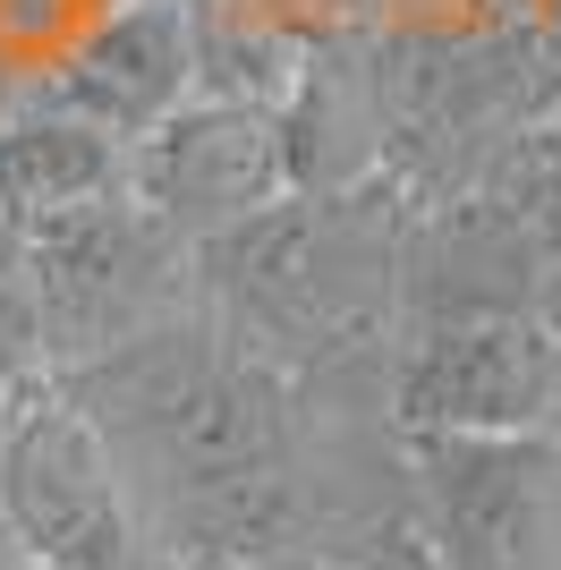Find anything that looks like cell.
Masks as SVG:
<instances>
[{
  "label": "cell",
  "mask_w": 561,
  "mask_h": 570,
  "mask_svg": "<svg viewBox=\"0 0 561 570\" xmlns=\"http://www.w3.org/2000/svg\"><path fill=\"white\" fill-rule=\"evenodd\" d=\"M128 188V145L102 137L94 119L60 102H26L0 119V222L9 230H43L86 205Z\"/></svg>",
  "instance_id": "30bf717a"
},
{
  "label": "cell",
  "mask_w": 561,
  "mask_h": 570,
  "mask_svg": "<svg viewBox=\"0 0 561 570\" xmlns=\"http://www.w3.org/2000/svg\"><path fill=\"white\" fill-rule=\"evenodd\" d=\"M26 570H35V562H26Z\"/></svg>",
  "instance_id": "d6986e66"
},
{
  "label": "cell",
  "mask_w": 561,
  "mask_h": 570,
  "mask_svg": "<svg viewBox=\"0 0 561 570\" xmlns=\"http://www.w3.org/2000/svg\"><path fill=\"white\" fill-rule=\"evenodd\" d=\"M9 111H18V102H9V86H0V119H9Z\"/></svg>",
  "instance_id": "ac0fdd59"
},
{
  "label": "cell",
  "mask_w": 561,
  "mask_h": 570,
  "mask_svg": "<svg viewBox=\"0 0 561 570\" xmlns=\"http://www.w3.org/2000/svg\"><path fill=\"white\" fill-rule=\"evenodd\" d=\"M537 315L561 341V205H544V264H537Z\"/></svg>",
  "instance_id": "5bb4252c"
},
{
  "label": "cell",
  "mask_w": 561,
  "mask_h": 570,
  "mask_svg": "<svg viewBox=\"0 0 561 570\" xmlns=\"http://www.w3.org/2000/svg\"><path fill=\"white\" fill-rule=\"evenodd\" d=\"M341 570H443V562H434V546H425L409 520H383V528H374V537H366V546H357Z\"/></svg>",
  "instance_id": "4fadbf2b"
},
{
  "label": "cell",
  "mask_w": 561,
  "mask_h": 570,
  "mask_svg": "<svg viewBox=\"0 0 561 570\" xmlns=\"http://www.w3.org/2000/svg\"><path fill=\"white\" fill-rule=\"evenodd\" d=\"M196 77H205V43H196L187 0H128V9H111V18L60 60L43 102L94 119V128L119 137V145H137V137H154L179 102H196Z\"/></svg>",
  "instance_id": "ba28073f"
},
{
  "label": "cell",
  "mask_w": 561,
  "mask_h": 570,
  "mask_svg": "<svg viewBox=\"0 0 561 570\" xmlns=\"http://www.w3.org/2000/svg\"><path fill=\"white\" fill-rule=\"evenodd\" d=\"M409 502L443 570H561V434H409Z\"/></svg>",
  "instance_id": "5b68a950"
},
{
  "label": "cell",
  "mask_w": 561,
  "mask_h": 570,
  "mask_svg": "<svg viewBox=\"0 0 561 570\" xmlns=\"http://www.w3.org/2000/svg\"><path fill=\"white\" fill-rule=\"evenodd\" d=\"M400 434H561V341L544 315H434L392 350Z\"/></svg>",
  "instance_id": "8992f818"
},
{
  "label": "cell",
  "mask_w": 561,
  "mask_h": 570,
  "mask_svg": "<svg viewBox=\"0 0 561 570\" xmlns=\"http://www.w3.org/2000/svg\"><path fill=\"white\" fill-rule=\"evenodd\" d=\"M0 570H26V553H18V537H9V520H0Z\"/></svg>",
  "instance_id": "2e32d148"
},
{
  "label": "cell",
  "mask_w": 561,
  "mask_h": 570,
  "mask_svg": "<svg viewBox=\"0 0 561 570\" xmlns=\"http://www.w3.org/2000/svg\"><path fill=\"white\" fill-rule=\"evenodd\" d=\"M26 264H35V324H43L51 375L196 307V238H179L128 188L26 230Z\"/></svg>",
  "instance_id": "3957f363"
},
{
  "label": "cell",
  "mask_w": 561,
  "mask_h": 570,
  "mask_svg": "<svg viewBox=\"0 0 561 570\" xmlns=\"http://www.w3.org/2000/svg\"><path fill=\"white\" fill-rule=\"evenodd\" d=\"M128 196L154 205L179 238H213L230 222L264 214L289 196L280 163V111L247 95H196L128 145Z\"/></svg>",
  "instance_id": "52a82bcc"
},
{
  "label": "cell",
  "mask_w": 561,
  "mask_h": 570,
  "mask_svg": "<svg viewBox=\"0 0 561 570\" xmlns=\"http://www.w3.org/2000/svg\"><path fill=\"white\" fill-rule=\"evenodd\" d=\"M400 256H409V214L392 179L280 196L196 238V307L280 366L324 375L383 341V324L400 315Z\"/></svg>",
  "instance_id": "7a4b0ae2"
},
{
  "label": "cell",
  "mask_w": 561,
  "mask_h": 570,
  "mask_svg": "<svg viewBox=\"0 0 561 570\" xmlns=\"http://www.w3.org/2000/svg\"><path fill=\"white\" fill-rule=\"evenodd\" d=\"M222 570H324V562H306V553H273V562H222Z\"/></svg>",
  "instance_id": "9a60e30c"
},
{
  "label": "cell",
  "mask_w": 561,
  "mask_h": 570,
  "mask_svg": "<svg viewBox=\"0 0 561 570\" xmlns=\"http://www.w3.org/2000/svg\"><path fill=\"white\" fill-rule=\"evenodd\" d=\"M485 188L511 196V205H537V214H544V205H561V102L528 128V137H519V154L493 170Z\"/></svg>",
  "instance_id": "7c38bea8"
},
{
  "label": "cell",
  "mask_w": 561,
  "mask_h": 570,
  "mask_svg": "<svg viewBox=\"0 0 561 570\" xmlns=\"http://www.w3.org/2000/svg\"><path fill=\"white\" fill-rule=\"evenodd\" d=\"M43 366V324H35V264H26V230L0 222V383H35Z\"/></svg>",
  "instance_id": "8fae6325"
},
{
  "label": "cell",
  "mask_w": 561,
  "mask_h": 570,
  "mask_svg": "<svg viewBox=\"0 0 561 570\" xmlns=\"http://www.w3.org/2000/svg\"><path fill=\"white\" fill-rule=\"evenodd\" d=\"M0 520L35 570H163L137 502H128V476L111 469L94 417L69 401L60 375H35L9 392Z\"/></svg>",
  "instance_id": "277c9868"
},
{
  "label": "cell",
  "mask_w": 561,
  "mask_h": 570,
  "mask_svg": "<svg viewBox=\"0 0 561 570\" xmlns=\"http://www.w3.org/2000/svg\"><path fill=\"white\" fill-rule=\"evenodd\" d=\"M69 401L94 417L128 476L163 570L273 562L315 537V409L306 375L238 341L222 315L187 307L154 333L69 366Z\"/></svg>",
  "instance_id": "6da1fadb"
},
{
  "label": "cell",
  "mask_w": 561,
  "mask_h": 570,
  "mask_svg": "<svg viewBox=\"0 0 561 570\" xmlns=\"http://www.w3.org/2000/svg\"><path fill=\"white\" fill-rule=\"evenodd\" d=\"M280 163L289 196H332L383 179V77L357 51H324L280 95Z\"/></svg>",
  "instance_id": "9c48e42d"
},
{
  "label": "cell",
  "mask_w": 561,
  "mask_h": 570,
  "mask_svg": "<svg viewBox=\"0 0 561 570\" xmlns=\"http://www.w3.org/2000/svg\"><path fill=\"white\" fill-rule=\"evenodd\" d=\"M9 392H18V383H0V434H9Z\"/></svg>",
  "instance_id": "e0dca14e"
}]
</instances>
